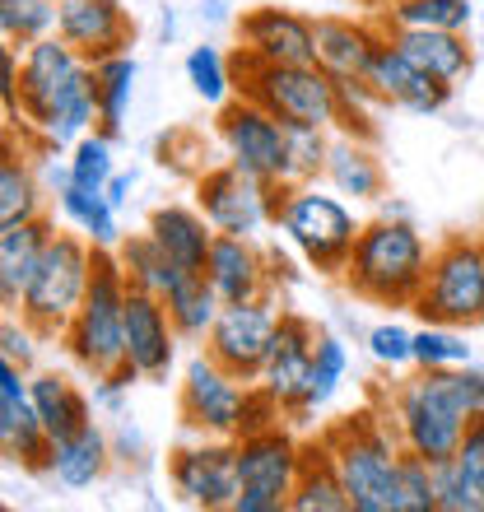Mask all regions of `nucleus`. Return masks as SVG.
Returning a JSON list of instances; mask_svg holds the SVG:
<instances>
[{
    "mask_svg": "<svg viewBox=\"0 0 484 512\" xmlns=\"http://www.w3.org/2000/svg\"><path fill=\"white\" fill-rule=\"evenodd\" d=\"M14 126L38 135L42 154L70 149L80 135H89L98 126L94 61H84L61 33L24 47V61H19V117H14Z\"/></svg>",
    "mask_w": 484,
    "mask_h": 512,
    "instance_id": "nucleus-1",
    "label": "nucleus"
},
{
    "mask_svg": "<svg viewBox=\"0 0 484 512\" xmlns=\"http://www.w3.org/2000/svg\"><path fill=\"white\" fill-rule=\"evenodd\" d=\"M377 405L391 419L405 452L424 461H447L457 457L466 424L484 415V368H415L410 378L391 382Z\"/></svg>",
    "mask_w": 484,
    "mask_h": 512,
    "instance_id": "nucleus-2",
    "label": "nucleus"
},
{
    "mask_svg": "<svg viewBox=\"0 0 484 512\" xmlns=\"http://www.w3.org/2000/svg\"><path fill=\"white\" fill-rule=\"evenodd\" d=\"M433 247L429 238L401 215L363 219V233L345 266V289L373 308H415L419 289L429 280Z\"/></svg>",
    "mask_w": 484,
    "mask_h": 512,
    "instance_id": "nucleus-3",
    "label": "nucleus"
},
{
    "mask_svg": "<svg viewBox=\"0 0 484 512\" xmlns=\"http://www.w3.org/2000/svg\"><path fill=\"white\" fill-rule=\"evenodd\" d=\"M336 461L345 494H350L354 512H391V489H396V471H401L405 447L391 429V419L382 415V405H363L354 415L336 419L317 433Z\"/></svg>",
    "mask_w": 484,
    "mask_h": 512,
    "instance_id": "nucleus-4",
    "label": "nucleus"
},
{
    "mask_svg": "<svg viewBox=\"0 0 484 512\" xmlns=\"http://www.w3.org/2000/svg\"><path fill=\"white\" fill-rule=\"evenodd\" d=\"M126 294H131V280H126L117 252L94 247L89 294H84L80 312L70 317V326L61 331V350L89 378H103V373L126 364Z\"/></svg>",
    "mask_w": 484,
    "mask_h": 512,
    "instance_id": "nucleus-5",
    "label": "nucleus"
},
{
    "mask_svg": "<svg viewBox=\"0 0 484 512\" xmlns=\"http://www.w3.org/2000/svg\"><path fill=\"white\" fill-rule=\"evenodd\" d=\"M275 229L289 238V247L317 275L340 280L354 256V243H359V233H363V219L354 215V205L340 191L331 196V191H322V182H294L289 196H284V210Z\"/></svg>",
    "mask_w": 484,
    "mask_h": 512,
    "instance_id": "nucleus-6",
    "label": "nucleus"
},
{
    "mask_svg": "<svg viewBox=\"0 0 484 512\" xmlns=\"http://www.w3.org/2000/svg\"><path fill=\"white\" fill-rule=\"evenodd\" d=\"M229 61H233L238 94L256 98L284 126H326V131H340V112H345L340 84L317 61H308V66H266V61L247 56L242 47Z\"/></svg>",
    "mask_w": 484,
    "mask_h": 512,
    "instance_id": "nucleus-7",
    "label": "nucleus"
},
{
    "mask_svg": "<svg viewBox=\"0 0 484 512\" xmlns=\"http://www.w3.org/2000/svg\"><path fill=\"white\" fill-rule=\"evenodd\" d=\"M89 275H94V243L84 233H52V243L19 298V317L42 340H61V331L89 294Z\"/></svg>",
    "mask_w": 484,
    "mask_h": 512,
    "instance_id": "nucleus-8",
    "label": "nucleus"
},
{
    "mask_svg": "<svg viewBox=\"0 0 484 512\" xmlns=\"http://www.w3.org/2000/svg\"><path fill=\"white\" fill-rule=\"evenodd\" d=\"M289 187L294 182H261V177H252L233 159H224L191 177V201L201 205V215L215 224V233L261 238L266 229L280 224Z\"/></svg>",
    "mask_w": 484,
    "mask_h": 512,
    "instance_id": "nucleus-9",
    "label": "nucleus"
},
{
    "mask_svg": "<svg viewBox=\"0 0 484 512\" xmlns=\"http://www.w3.org/2000/svg\"><path fill=\"white\" fill-rule=\"evenodd\" d=\"M410 312L419 322L461 326V331L484 326V238L452 233L433 247L429 280Z\"/></svg>",
    "mask_w": 484,
    "mask_h": 512,
    "instance_id": "nucleus-10",
    "label": "nucleus"
},
{
    "mask_svg": "<svg viewBox=\"0 0 484 512\" xmlns=\"http://www.w3.org/2000/svg\"><path fill=\"white\" fill-rule=\"evenodd\" d=\"M303 471V443L289 424L238 438V475L242 489L229 512H284Z\"/></svg>",
    "mask_w": 484,
    "mask_h": 512,
    "instance_id": "nucleus-11",
    "label": "nucleus"
},
{
    "mask_svg": "<svg viewBox=\"0 0 484 512\" xmlns=\"http://www.w3.org/2000/svg\"><path fill=\"white\" fill-rule=\"evenodd\" d=\"M215 135L224 145V159L247 168L261 182H289V126L270 108H261L256 98L233 94L219 108Z\"/></svg>",
    "mask_w": 484,
    "mask_h": 512,
    "instance_id": "nucleus-12",
    "label": "nucleus"
},
{
    "mask_svg": "<svg viewBox=\"0 0 484 512\" xmlns=\"http://www.w3.org/2000/svg\"><path fill=\"white\" fill-rule=\"evenodd\" d=\"M247 387L252 382L233 378L229 368H219L210 354H196L182 368L177 382V415L196 438H238L242 405H247Z\"/></svg>",
    "mask_w": 484,
    "mask_h": 512,
    "instance_id": "nucleus-13",
    "label": "nucleus"
},
{
    "mask_svg": "<svg viewBox=\"0 0 484 512\" xmlns=\"http://www.w3.org/2000/svg\"><path fill=\"white\" fill-rule=\"evenodd\" d=\"M280 312L284 308L275 303V294L247 298V303H224L215 326H210V336H205V354L219 368H229L233 378L256 382L270 340H275V326H280Z\"/></svg>",
    "mask_w": 484,
    "mask_h": 512,
    "instance_id": "nucleus-14",
    "label": "nucleus"
},
{
    "mask_svg": "<svg viewBox=\"0 0 484 512\" xmlns=\"http://www.w3.org/2000/svg\"><path fill=\"white\" fill-rule=\"evenodd\" d=\"M168 485L191 508H205V512L233 508V499L242 489L238 438H201V443L177 447L168 457Z\"/></svg>",
    "mask_w": 484,
    "mask_h": 512,
    "instance_id": "nucleus-15",
    "label": "nucleus"
},
{
    "mask_svg": "<svg viewBox=\"0 0 484 512\" xmlns=\"http://www.w3.org/2000/svg\"><path fill=\"white\" fill-rule=\"evenodd\" d=\"M238 47L266 66H308L317 61V19L303 10H289L284 0L275 5H252L233 19Z\"/></svg>",
    "mask_w": 484,
    "mask_h": 512,
    "instance_id": "nucleus-16",
    "label": "nucleus"
},
{
    "mask_svg": "<svg viewBox=\"0 0 484 512\" xmlns=\"http://www.w3.org/2000/svg\"><path fill=\"white\" fill-rule=\"evenodd\" d=\"M0 447L14 466H24L33 475H47V466H52V433L33 405L28 368L10 364V359L0 364Z\"/></svg>",
    "mask_w": 484,
    "mask_h": 512,
    "instance_id": "nucleus-17",
    "label": "nucleus"
},
{
    "mask_svg": "<svg viewBox=\"0 0 484 512\" xmlns=\"http://www.w3.org/2000/svg\"><path fill=\"white\" fill-rule=\"evenodd\" d=\"M177 326L163 294L131 289L126 294V364L145 382H168L177 368Z\"/></svg>",
    "mask_w": 484,
    "mask_h": 512,
    "instance_id": "nucleus-18",
    "label": "nucleus"
},
{
    "mask_svg": "<svg viewBox=\"0 0 484 512\" xmlns=\"http://www.w3.org/2000/svg\"><path fill=\"white\" fill-rule=\"evenodd\" d=\"M317 336L322 326L303 317V312H280V326H275V340L266 350V364H261V387L284 405V415H294L298 401H303V387H308L312 373V354H317Z\"/></svg>",
    "mask_w": 484,
    "mask_h": 512,
    "instance_id": "nucleus-19",
    "label": "nucleus"
},
{
    "mask_svg": "<svg viewBox=\"0 0 484 512\" xmlns=\"http://www.w3.org/2000/svg\"><path fill=\"white\" fill-rule=\"evenodd\" d=\"M368 89L377 94V103H387V108H405L415 112V117H433V112H443L452 103V84L433 80L429 70H419L410 56L391 42V33L382 38L377 47L373 66H368Z\"/></svg>",
    "mask_w": 484,
    "mask_h": 512,
    "instance_id": "nucleus-20",
    "label": "nucleus"
},
{
    "mask_svg": "<svg viewBox=\"0 0 484 512\" xmlns=\"http://www.w3.org/2000/svg\"><path fill=\"white\" fill-rule=\"evenodd\" d=\"M56 33H61L84 61H103V56L131 52L135 19L121 0H61Z\"/></svg>",
    "mask_w": 484,
    "mask_h": 512,
    "instance_id": "nucleus-21",
    "label": "nucleus"
},
{
    "mask_svg": "<svg viewBox=\"0 0 484 512\" xmlns=\"http://www.w3.org/2000/svg\"><path fill=\"white\" fill-rule=\"evenodd\" d=\"M382 38H387L382 19L368 24V19H350V14H322L317 19V66L340 84L368 80V66H373Z\"/></svg>",
    "mask_w": 484,
    "mask_h": 512,
    "instance_id": "nucleus-22",
    "label": "nucleus"
},
{
    "mask_svg": "<svg viewBox=\"0 0 484 512\" xmlns=\"http://www.w3.org/2000/svg\"><path fill=\"white\" fill-rule=\"evenodd\" d=\"M205 280L215 284V294L224 303H247V298L275 294L266 270V247H256V238H233V233L215 238L210 261H205Z\"/></svg>",
    "mask_w": 484,
    "mask_h": 512,
    "instance_id": "nucleus-23",
    "label": "nucleus"
},
{
    "mask_svg": "<svg viewBox=\"0 0 484 512\" xmlns=\"http://www.w3.org/2000/svg\"><path fill=\"white\" fill-rule=\"evenodd\" d=\"M387 33L419 70H429L433 80L452 84V89L461 80H471L475 47L466 33H452V28H387Z\"/></svg>",
    "mask_w": 484,
    "mask_h": 512,
    "instance_id": "nucleus-24",
    "label": "nucleus"
},
{
    "mask_svg": "<svg viewBox=\"0 0 484 512\" xmlns=\"http://www.w3.org/2000/svg\"><path fill=\"white\" fill-rule=\"evenodd\" d=\"M322 182L354 205H377L387 196L382 159H377L373 140H359V135H336V140H331V159H326Z\"/></svg>",
    "mask_w": 484,
    "mask_h": 512,
    "instance_id": "nucleus-25",
    "label": "nucleus"
},
{
    "mask_svg": "<svg viewBox=\"0 0 484 512\" xmlns=\"http://www.w3.org/2000/svg\"><path fill=\"white\" fill-rule=\"evenodd\" d=\"M145 229L154 233V243L173 256L182 270H205L210 247H215V238H219L215 224L201 215V205H196V201H191V205H182V201L159 205V210L149 215Z\"/></svg>",
    "mask_w": 484,
    "mask_h": 512,
    "instance_id": "nucleus-26",
    "label": "nucleus"
},
{
    "mask_svg": "<svg viewBox=\"0 0 484 512\" xmlns=\"http://www.w3.org/2000/svg\"><path fill=\"white\" fill-rule=\"evenodd\" d=\"M52 219H19V224H0V303L5 308H19L33 270H38L42 252L52 243Z\"/></svg>",
    "mask_w": 484,
    "mask_h": 512,
    "instance_id": "nucleus-27",
    "label": "nucleus"
},
{
    "mask_svg": "<svg viewBox=\"0 0 484 512\" xmlns=\"http://www.w3.org/2000/svg\"><path fill=\"white\" fill-rule=\"evenodd\" d=\"M112 461H117L112 457V433L98 429L94 419H89L84 429H75L52 443V466H47V475L66 489H94L98 480L108 475Z\"/></svg>",
    "mask_w": 484,
    "mask_h": 512,
    "instance_id": "nucleus-28",
    "label": "nucleus"
},
{
    "mask_svg": "<svg viewBox=\"0 0 484 512\" xmlns=\"http://www.w3.org/2000/svg\"><path fill=\"white\" fill-rule=\"evenodd\" d=\"M289 512H354L345 480H340L322 438L303 443V471H298V485L289 494Z\"/></svg>",
    "mask_w": 484,
    "mask_h": 512,
    "instance_id": "nucleus-29",
    "label": "nucleus"
},
{
    "mask_svg": "<svg viewBox=\"0 0 484 512\" xmlns=\"http://www.w3.org/2000/svg\"><path fill=\"white\" fill-rule=\"evenodd\" d=\"M28 382H33V405H38L52 443L75 429H84V424L94 419V401H89L66 373H52V368H47V373H28Z\"/></svg>",
    "mask_w": 484,
    "mask_h": 512,
    "instance_id": "nucleus-30",
    "label": "nucleus"
},
{
    "mask_svg": "<svg viewBox=\"0 0 484 512\" xmlns=\"http://www.w3.org/2000/svg\"><path fill=\"white\" fill-rule=\"evenodd\" d=\"M350 373V350L336 331H322L317 336V354H312V373H308V387H303V401L298 410L289 415V424H312V415H322L326 405L336 401L340 382Z\"/></svg>",
    "mask_w": 484,
    "mask_h": 512,
    "instance_id": "nucleus-31",
    "label": "nucleus"
},
{
    "mask_svg": "<svg viewBox=\"0 0 484 512\" xmlns=\"http://www.w3.org/2000/svg\"><path fill=\"white\" fill-rule=\"evenodd\" d=\"M163 303H168V317H173L182 340H205L219 317V308H224V298L215 294V284L205 280V270H187V275L163 294Z\"/></svg>",
    "mask_w": 484,
    "mask_h": 512,
    "instance_id": "nucleus-32",
    "label": "nucleus"
},
{
    "mask_svg": "<svg viewBox=\"0 0 484 512\" xmlns=\"http://www.w3.org/2000/svg\"><path fill=\"white\" fill-rule=\"evenodd\" d=\"M56 210H61V219H66L75 233H84L94 247H117L126 233H121L117 224V205L108 201V191H84V187H61L56 191Z\"/></svg>",
    "mask_w": 484,
    "mask_h": 512,
    "instance_id": "nucleus-33",
    "label": "nucleus"
},
{
    "mask_svg": "<svg viewBox=\"0 0 484 512\" xmlns=\"http://www.w3.org/2000/svg\"><path fill=\"white\" fill-rule=\"evenodd\" d=\"M135 80H140V61L131 52L103 56L94 61V94H98V126L108 135H121L126 126V112H131L135 98Z\"/></svg>",
    "mask_w": 484,
    "mask_h": 512,
    "instance_id": "nucleus-34",
    "label": "nucleus"
},
{
    "mask_svg": "<svg viewBox=\"0 0 484 512\" xmlns=\"http://www.w3.org/2000/svg\"><path fill=\"white\" fill-rule=\"evenodd\" d=\"M117 261H121V270H126V280H131V289H149V294H168L187 270L177 266L173 256L163 252L159 243H154V233H131V238H121L117 247Z\"/></svg>",
    "mask_w": 484,
    "mask_h": 512,
    "instance_id": "nucleus-35",
    "label": "nucleus"
},
{
    "mask_svg": "<svg viewBox=\"0 0 484 512\" xmlns=\"http://www.w3.org/2000/svg\"><path fill=\"white\" fill-rule=\"evenodd\" d=\"M42 215V187L33 177V163H28V149L14 140L5 145V159H0V224H19V219H38Z\"/></svg>",
    "mask_w": 484,
    "mask_h": 512,
    "instance_id": "nucleus-36",
    "label": "nucleus"
},
{
    "mask_svg": "<svg viewBox=\"0 0 484 512\" xmlns=\"http://www.w3.org/2000/svg\"><path fill=\"white\" fill-rule=\"evenodd\" d=\"M382 28H452L466 33L475 24L471 0H391L387 10H377Z\"/></svg>",
    "mask_w": 484,
    "mask_h": 512,
    "instance_id": "nucleus-37",
    "label": "nucleus"
},
{
    "mask_svg": "<svg viewBox=\"0 0 484 512\" xmlns=\"http://www.w3.org/2000/svg\"><path fill=\"white\" fill-rule=\"evenodd\" d=\"M187 84L191 94L205 98V103H215V108H224L233 94H238V80H233V61L224 52H219L215 42H201V47H191L187 52Z\"/></svg>",
    "mask_w": 484,
    "mask_h": 512,
    "instance_id": "nucleus-38",
    "label": "nucleus"
},
{
    "mask_svg": "<svg viewBox=\"0 0 484 512\" xmlns=\"http://www.w3.org/2000/svg\"><path fill=\"white\" fill-rule=\"evenodd\" d=\"M56 0H0V38L14 47H33V42L56 33Z\"/></svg>",
    "mask_w": 484,
    "mask_h": 512,
    "instance_id": "nucleus-39",
    "label": "nucleus"
},
{
    "mask_svg": "<svg viewBox=\"0 0 484 512\" xmlns=\"http://www.w3.org/2000/svg\"><path fill=\"white\" fill-rule=\"evenodd\" d=\"M70 182L84 191H108L112 173H117V159H112V135L103 126H94L89 135H80L75 145H70Z\"/></svg>",
    "mask_w": 484,
    "mask_h": 512,
    "instance_id": "nucleus-40",
    "label": "nucleus"
},
{
    "mask_svg": "<svg viewBox=\"0 0 484 512\" xmlns=\"http://www.w3.org/2000/svg\"><path fill=\"white\" fill-rule=\"evenodd\" d=\"M475 364V350L466 345L461 326L424 322L415 331V368H461Z\"/></svg>",
    "mask_w": 484,
    "mask_h": 512,
    "instance_id": "nucleus-41",
    "label": "nucleus"
},
{
    "mask_svg": "<svg viewBox=\"0 0 484 512\" xmlns=\"http://www.w3.org/2000/svg\"><path fill=\"white\" fill-rule=\"evenodd\" d=\"M336 131L326 126H289V182H322Z\"/></svg>",
    "mask_w": 484,
    "mask_h": 512,
    "instance_id": "nucleus-42",
    "label": "nucleus"
},
{
    "mask_svg": "<svg viewBox=\"0 0 484 512\" xmlns=\"http://www.w3.org/2000/svg\"><path fill=\"white\" fill-rule=\"evenodd\" d=\"M391 512H438L433 499V466L415 452L401 457V471H396V489H391Z\"/></svg>",
    "mask_w": 484,
    "mask_h": 512,
    "instance_id": "nucleus-43",
    "label": "nucleus"
},
{
    "mask_svg": "<svg viewBox=\"0 0 484 512\" xmlns=\"http://www.w3.org/2000/svg\"><path fill=\"white\" fill-rule=\"evenodd\" d=\"M429 466H433V499H438V512H484V494L466 480L457 457L429 461Z\"/></svg>",
    "mask_w": 484,
    "mask_h": 512,
    "instance_id": "nucleus-44",
    "label": "nucleus"
},
{
    "mask_svg": "<svg viewBox=\"0 0 484 512\" xmlns=\"http://www.w3.org/2000/svg\"><path fill=\"white\" fill-rule=\"evenodd\" d=\"M363 350H368V359H373L377 368H387V373L410 368L415 364V331H405V326H396V322H377L363 331Z\"/></svg>",
    "mask_w": 484,
    "mask_h": 512,
    "instance_id": "nucleus-45",
    "label": "nucleus"
},
{
    "mask_svg": "<svg viewBox=\"0 0 484 512\" xmlns=\"http://www.w3.org/2000/svg\"><path fill=\"white\" fill-rule=\"evenodd\" d=\"M135 382H145V378H140L131 364H121V368H112V373H103V378H94V410H103V415H112V419H126Z\"/></svg>",
    "mask_w": 484,
    "mask_h": 512,
    "instance_id": "nucleus-46",
    "label": "nucleus"
},
{
    "mask_svg": "<svg viewBox=\"0 0 484 512\" xmlns=\"http://www.w3.org/2000/svg\"><path fill=\"white\" fill-rule=\"evenodd\" d=\"M284 405L270 396L261 382H252L247 387V405H242V424H238V438H252V433H266L275 429V424H284Z\"/></svg>",
    "mask_w": 484,
    "mask_h": 512,
    "instance_id": "nucleus-47",
    "label": "nucleus"
},
{
    "mask_svg": "<svg viewBox=\"0 0 484 512\" xmlns=\"http://www.w3.org/2000/svg\"><path fill=\"white\" fill-rule=\"evenodd\" d=\"M33 340H42V336L24 317H5V326H0V359H10L19 368H33V350H38Z\"/></svg>",
    "mask_w": 484,
    "mask_h": 512,
    "instance_id": "nucleus-48",
    "label": "nucleus"
},
{
    "mask_svg": "<svg viewBox=\"0 0 484 512\" xmlns=\"http://www.w3.org/2000/svg\"><path fill=\"white\" fill-rule=\"evenodd\" d=\"M457 466L466 471V480H471V485L484 494V415H475L471 424H466V433H461Z\"/></svg>",
    "mask_w": 484,
    "mask_h": 512,
    "instance_id": "nucleus-49",
    "label": "nucleus"
},
{
    "mask_svg": "<svg viewBox=\"0 0 484 512\" xmlns=\"http://www.w3.org/2000/svg\"><path fill=\"white\" fill-rule=\"evenodd\" d=\"M112 457L117 461H126V466H140V461H145V433L135 429L131 419H121L117 429H112Z\"/></svg>",
    "mask_w": 484,
    "mask_h": 512,
    "instance_id": "nucleus-50",
    "label": "nucleus"
},
{
    "mask_svg": "<svg viewBox=\"0 0 484 512\" xmlns=\"http://www.w3.org/2000/svg\"><path fill=\"white\" fill-rule=\"evenodd\" d=\"M266 270H270V289H280V284H294L298 280L294 261H289L284 252H275V247H266Z\"/></svg>",
    "mask_w": 484,
    "mask_h": 512,
    "instance_id": "nucleus-51",
    "label": "nucleus"
},
{
    "mask_svg": "<svg viewBox=\"0 0 484 512\" xmlns=\"http://www.w3.org/2000/svg\"><path fill=\"white\" fill-rule=\"evenodd\" d=\"M131 191H135V173H112L108 201L117 205V210H126V205H131Z\"/></svg>",
    "mask_w": 484,
    "mask_h": 512,
    "instance_id": "nucleus-52",
    "label": "nucleus"
},
{
    "mask_svg": "<svg viewBox=\"0 0 484 512\" xmlns=\"http://www.w3.org/2000/svg\"><path fill=\"white\" fill-rule=\"evenodd\" d=\"M201 19H210V24L229 19V5H224V0H201Z\"/></svg>",
    "mask_w": 484,
    "mask_h": 512,
    "instance_id": "nucleus-53",
    "label": "nucleus"
},
{
    "mask_svg": "<svg viewBox=\"0 0 484 512\" xmlns=\"http://www.w3.org/2000/svg\"><path fill=\"white\" fill-rule=\"evenodd\" d=\"M359 5H368V10H387L391 0H359Z\"/></svg>",
    "mask_w": 484,
    "mask_h": 512,
    "instance_id": "nucleus-54",
    "label": "nucleus"
},
{
    "mask_svg": "<svg viewBox=\"0 0 484 512\" xmlns=\"http://www.w3.org/2000/svg\"><path fill=\"white\" fill-rule=\"evenodd\" d=\"M480 368H484V359H480Z\"/></svg>",
    "mask_w": 484,
    "mask_h": 512,
    "instance_id": "nucleus-55",
    "label": "nucleus"
},
{
    "mask_svg": "<svg viewBox=\"0 0 484 512\" xmlns=\"http://www.w3.org/2000/svg\"><path fill=\"white\" fill-rule=\"evenodd\" d=\"M56 5H61V0H56Z\"/></svg>",
    "mask_w": 484,
    "mask_h": 512,
    "instance_id": "nucleus-56",
    "label": "nucleus"
}]
</instances>
